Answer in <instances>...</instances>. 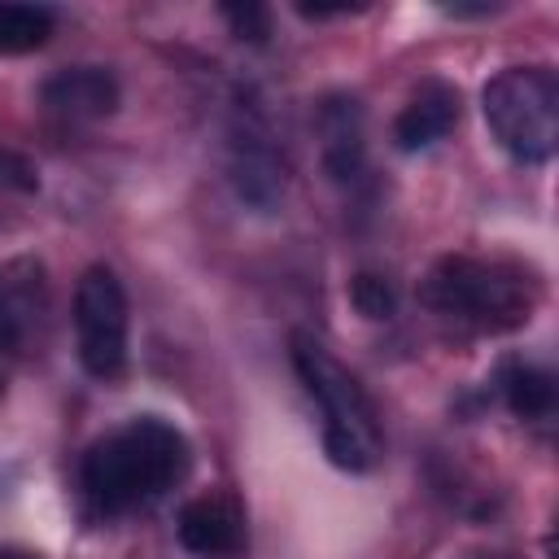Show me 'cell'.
<instances>
[{
    "instance_id": "obj_1",
    "label": "cell",
    "mask_w": 559,
    "mask_h": 559,
    "mask_svg": "<svg viewBox=\"0 0 559 559\" xmlns=\"http://www.w3.org/2000/svg\"><path fill=\"white\" fill-rule=\"evenodd\" d=\"M188 463L192 450L183 432L157 415H140L87 450L83 489L100 511L118 515L175 489L188 476Z\"/></svg>"
},
{
    "instance_id": "obj_2",
    "label": "cell",
    "mask_w": 559,
    "mask_h": 559,
    "mask_svg": "<svg viewBox=\"0 0 559 559\" xmlns=\"http://www.w3.org/2000/svg\"><path fill=\"white\" fill-rule=\"evenodd\" d=\"M293 367L323 406V450L345 472H367L380 450V419L362 384L306 332H293Z\"/></svg>"
},
{
    "instance_id": "obj_3",
    "label": "cell",
    "mask_w": 559,
    "mask_h": 559,
    "mask_svg": "<svg viewBox=\"0 0 559 559\" xmlns=\"http://www.w3.org/2000/svg\"><path fill=\"white\" fill-rule=\"evenodd\" d=\"M424 301L441 314L480 323V328H515L537 306V284L511 262H480L450 253L424 280Z\"/></svg>"
},
{
    "instance_id": "obj_4",
    "label": "cell",
    "mask_w": 559,
    "mask_h": 559,
    "mask_svg": "<svg viewBox=\"0 0 559 559\" xmlns=\"http://www.w3.org/2000/svg\"><path fill=\"white\" fill-rule=\"evenodd\" d=\"M485 122L515 162H550L559 144V79L546 66H511L485 83Z\"/></svg>"
},
{
    "instance_id": "obj_5",
    "label": "cell",
    "mask_w": 559,
    "mask_h": 559,
    "mask_svg": "<svg viewBox=\"0 0 559 559\" xmlns=\"http://www.w3.org/2000/svg\"><path fill=\"white\" fill-rule=\"evenodd\" d=\"M74 341L79 362L96 380H114L127 367V293L109 266H87L74 288Z\"/></svg>"
},
{
    "instance_id": "obj_6",
    "label": "cell",
    "mask_w": 559,
    "mask_h": 559,
    "mask_svg": "<svg viewBox=\"0 0 559 559\" xmlns=\"http://www.w3.org/2000/svg\"><path fill=\"white\" fill-rule=\"evenodd\" d=\"M118 79L105 70V66H70V70H57L52 79H44L39 87V100L70 118V122H83V118H105L118 109Z\"/></svg>"
},
{
    "instance_id": "obj_7",
    "label": "cell",
    "mask_w": 559,
    "mask_h": 559,
    "mask_svg": "<svg viewBox=\"0 0 559 559\" xmlns=\"http://www.w3.org/2000/svg\"><path fill=\"white\" fill-rule=\"evenodd\" d=\"M454 122H459V87H450L441 79H428L402 105V114L393 122V140H397V148L419 153V148L445 140L454 131Z\"/></svg>"
},
{
    "instance_id": "obj_8",
    "label": "cell",
    "mask_w": 559,
    "mask_h": 559,
    "mask_svg": "<svg viewBox=\"0 0 559 559\" xmlns=\"http://www.w3.org/2000/svg\"><path fill=\"white\" fill-rule=\"evenodd\" d=\"M179 542L192 550V555H231L240 546V511L236 502L227 498H192L183 511H179Z\"/></svg>"
},
{
    "instance_id": "obj_9",
    "label": "cell",
    "mask_w": 559,
    "mask_h": 559,
    "mask_svg": "<svg viewBox=\"0 0 559 559\" xmlns=\"http://www.w3.org/2000/svg\"><path fill=\"white\" fill-rule=\"evenodd\" d=\"M323 166L332 179H354L362 170V109L354 96H332L319 109Z\"/></svg>"
},
{
    "instance_id": "obj_10",
    "label": "cell",
    "mask_w": 559,
    "mask_h": 559,
    "mask_svg": "<svg viewBox=\"0 0 559 559\" xmlns=\"http://www.w3.org/2000/svg\"><path fill=\"white\" fill-rule=\"evenodd\" d=\"M39 310V266L4 262L0 266V349H17Z\"/></svg>"
},
{
    "instance_id": "obj_11",
    "label": "cell",
    "mask_w": 559,
    "mask_h": 559,
    "mask_svg": "<svg viewBox=\"0 0 559 559\" xmlns=\"http://www.w3.org/2000/svg\"><path fill=\"white\" fill-rule=\"evenodd\" d=\"M231 179H236V192L258 210H271L280 201V188H284L280 166H275L271 148L262 144V135H253L249 127H245V135L236 131V140H231Z\"/></svg>"
},
{
    "instance_id": "obj_12",
    "label": "cell",
    "mask_w": 559,
    "mask_h": 559,
    "mask_svg": "<svg viewBox=\"0 0 559 559\" xmlns=\"http://www.w3.org/2000/svg\"><path fill=\"white\" fill-rule=\"evenodd\" d=\"M502 397L520 419H546L555 411V376L533 362H511L502 371Z\"/></svg>"
},
{
    "instance_id": "obj_13",
    "label": "cell",
    "mask_w": 559,
    "mask_h": 559,
    "mask_svg": "<svg viewBox=\"0 0 559 559\" xmlns=\"http://www.w3.org/2000/svg\"><path fill=\"white\" fill-rule=\"evenodd\" d=\"M52 35V9L44 4H0V52H35Z\"/></svg>"
},
{
    "instance_id": "obj_14",
    "label": "cell",
    "mask_w": 559,
    "mask_h": 559,
    "mask_svg": "<svg viewBox=\"0 0 559 559\" xmlns=\"http://www.w3.org/2000/svg\"><path fill=\"white\" fill-rule=\"evenodd\" d=\"M349 301H354V310H358L362 319H389L393 306H397L389 280H380V275H371V271H362V275L349 280Z\"/></svg>"
},
{
    "instance_id": "obj_15",
    "label": "cell",
    "mask_w": 559,
    "mask_h": 559,
    "mask_svg": "<svg viewBox=\"0 0 559 559\" xmlns=\"http://www.w3.org/2000/svg\"><path fill=\"white\" fill-rule=\"evenodd\" d=\"M35 188H39V175H35V166H31L22 153H13V148H0V197H9V192L26 197V192H35Z\"/></svg>"
},
{
    "instance_id": "obj_16",
    "label": "cell",
    "mask_w": 559,
    "mask_h": 559,
    "mask_svg": "<svg viewBox=\"0 0 559 559\" xmlns=\"http://www.w3.org/2000/svg\"><path fill=\"white\" fill-rule=\"evenodd\" d=\"M223 17L231 22V31H236L240 39L262 44V39L271 35V13H266L262 4H223Z\"/></svg>"
},
{
    "instance_id": "obj_17",
    "label": "cell",
    "mask_w": 559,
    "mask_h": 559,
    "mask_svg": "<svg viewBox=\"0 0 559 559\" xmlns=\"http://www.w3.org/2000/svg\"><path fill=\"white\" fill-rule=\"evenodd\" d=\"M0 559H39V555H31L22 546H0Z\"/></svg>"
}]
</instances>
